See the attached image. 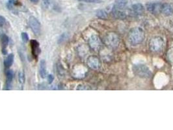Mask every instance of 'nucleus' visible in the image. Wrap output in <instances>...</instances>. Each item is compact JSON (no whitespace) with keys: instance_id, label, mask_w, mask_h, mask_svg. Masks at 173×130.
Returning a JSON list of instances; mask_svg holds the SVG:
<instances>
[{"instance_id":"1","label":"nucleus","mask_w":173,"mask_h":130,"mask_svg":"<svg viewBox=\"0 0 173 130\" xmlns=\"http://www.w3.org/2000/svg\"><path fill=\"white\" fill-rule=\"evenodd\" d=\"M145 33L143 29L135 27L131 29L128 33V40L132 45H138L144 41Z\"/></svg>"},{"instance_id":"2","label":"nucleus","mask_w":173,"mask_h":130,"mask_svg":"<svg viewBox=\"0 0 173 130\" xmlns=\"http://www.w3.org/2000/svg\"><path fill=\"white\" fill-rule=\"evenodd\" d=\"M133 72L137 76L141 78H148L152 75V72L149 68L143 64L133 65Z\"/></svg>"},{"instance_id":"3","label":"nucleus","mask_w":173,"mask_h":130,"mask_svg":"<svg viewBox=\"0 0 173 130\" xmlns=\"http://www.w3.org/2000/svg\"><path fill=\"white\" fill-rule=\"evenodd\" d=\"M149 48L150 51L154 53H158L161 51L163 48V39L160 36H154L149 41Z\"/></svg>"},{"instance_id":"4","label":"nucleus","mask_w":173,"mask_h":130,"mask_svg":"<svg viewBox=\"0 0 173 130\" xmlns=\"http://www.w3.org/2000/svg\"><path fill=\"white\" fill-rule=\"evenodd\" d=\"M104 42L110 48H116L119 46L120 38L116 33L110 32L105 36Z\"/></svg>"},{"instance_id":"5","label":"nucleus","mask_w":173,"mask_h":130,"mask_svg":"<svg viewBox=\"0 0 173 130\" xmlns=\"http://www.w3.org/2000/svg\"><path fill=\"white\" fill-rule=\"evenodd\" d=\"M89 44L91 48L94 50H98L102 46V41L100 37L96 35H93L90 37Z\"/></svg>"},{"instance_id":"6","label":"nucleus","mask_w":173,"mask_h":130,"mask_svg":"<svg viewBox=\"0 0 173 130\" xmlns=\"http://www.w3.org/2000/svg\"><path fill=\"white\" fill-rule=\"evenodd\" d=\"M29 23L30 27L31 28L33 32L34 33L35 35H39L40 33L41 27H40V22H38L37 18H35L33 16L30 17L29 19Z\"/></svg>"},{"instance_id":"7","label":"nucleus","mask_w":173,"mask_h":130,"mask_svg":"<svg viewBox=\"0 0 173 130\" xmlns=\"http://www.w3.org/2000/svg\"><path fill=\"white\" fill-rule=\"evenodd\" d=\"M87 65L92 69H98L100 66V60L96 56H90L87 59Z\"/></svg>"},{"instance_id":"8","label":"nucleus","mask_w":173,"mask_h":130,"mask_svg":"<svg viewBox=\"0 0 173 130\" xmlns=\"http://www.w3.org/2000/svg\"><path fill=\"white\" fill-rule=\"evenodd\" d=\"M161 12L166 16H169L173 14V4L170 3H165L162 4Z\"/></svg>"},{"instance_id":"9","label":"nucleus","mask_w":173,"mask_h":130,"mask_svg":"<svg viewBox=\"0 0 173 130\" xmlns=\"http://www.w3.org/2000/svg\"><path fill=\"white\" fill-rule=\"evenodd\" d=\"M161 6L162 4L161 3H150L146 5L147 9L154 14L161 12Z\"/></svg>"},{"instance_id":"10","label":"nucleus","mask_w":173,"mask_h":130,"mask_svg":"<svg viewBox=\"0 0 173 130\" xmlns=\"http://www.w3.org/2000/svg\"><path fill=\"white\" fill-rule=\"evenodd\" d=\"M31 47L32 49V53L35 58H37L38 54L40 53V49L39 48V43L37 40H31Z\"/></svg>"},{"instance_id":"11","label":"nucleus","mask_w":173,"mask_h":130,"mask_svg":"<svg viewBox=\"0 0 173 130\" xmlns=\"http://www.w3.org/2000/svg\"><path fill=\"white\" fill-rule=\"evenodd\" d=\"M76 70L75 68L74 70V76L77 78L83 77L86 74V69L84 68L83 67L82 68L81 66H76Z\"/></svg>"},{"instance_id":"12","label":"nucleus","mask_w":173,"mask_h":130,"mask_svg":"<svg viewBox=\"0 0 173 130\" xmlns=\"http://www.w3.org/2000/svg\"><path fill=\"white\" fill-rule=\"evenodd\" d=\"M132 9L133 12L137 15L143 14L144 12V6L141 3H135L133 5Z\"/></svg>"},{"instance_id":"13","label":"nucleus","mask_w":173,"mask_h":130,"mask_svg":"<svg viewBox=\"0 0 173 130\" xmlns=\"http://www.w3.org/2000/svg\"><path fill=\"white\" fill-rule=\"evenodd\" d=\"M113 14L116 18H118V19H124L126 16L124 12L122 11L121 9H117V8L115 7H113Z\"/></svg>"},{"instance_id":"14","label":"nucleus","mask_w":173,"mask_h":130,"mask_svg":"<svg viewBox=\"0 0 173 130\" xmlns=\"http://www.w3.org/2000/svg\"><path fill=\"white\" fill-rule=\"evenodd\" d=\"M5 74L7 77L6 86L7 87H10L14 77V72L11 70H7L5 72Z\"/></svg>"},{"instance_id":"15","label":"nucleus","mask_w":173,"mask_h":130,"mask_svg":"<svg viewBox=\"0 0 173 130\" xmlns=\"http://www.w3.org/2000/svg\"><path fill=\"white\" fill-rule=\"evenodd\" d=\"M14 56L13 53L9 54V55L7 57V58L4 61V65L5 66V68H9L10 66H11V65L14 62Z\"/></svg>"},{"instance_id":"16","label":"nucleus","mask_w":173,"mask_h":130,"mask_svg":"<svg viewBox=\"0 0 173 130\" xmlns=\"http://www.w3.org/2000/svg\"><path fill=\"white\" fill-rule=\"evenodd\" d=\"M40 75L41 77L45 78L46 76V64L44 60H42L40 63Z\"/></svg>"},{"instance_id":"17","label":"nucleus","mask_w":173,"mask_h":130,"mask_svg":"<svg viewBox=\"0 0 173 130\" xmlns=\"http://www.w3.org/2000/svg\"><path fill=\"white\" fill-rule=\"evenodd\" d=\"M127 0H115V7L119 9H122L127 4Z\"/></svg>"},{"instance_id":"18","label":"nucleus","mask_w":173,"mask_h":130,"mask_svg":"<svg viewBox=\"0 0 173 130\" xmlns=\"http://www.w3.org/2000/svg\"><path fill=\"white\" fill-rule=\"evenodd\" d=\"M96 16L99 18H102V19H106L108 17V14L106 11H105L104 10H98L96 12Z\"/></svg>"},{"instance_id":"19","label":"nucleus","mask_w":173,"mask_h":130,"mask_svg":"<svg viewBox=\"0 0 173 130\" xmlns=\"http://www.w3.org/2000/svg\"><path fill=\"white\" fill-rule=\"evenodd\" d=\"M9 42V38L8 36L5 35H3L1 36V43L2 45H3V49H5L6 47L8 46Z\"/></svg>"},{"instance_id":"20","label":"nucleus","mask_w":173,"mask_h":130,"mask_svg":"<svg viewBox=\"0 0 173 130\" xmlns=\"http://www.w3.org/2000/svg\"><path fill=\"white\" fill-rule=\"evenodd\" d=\"M18 79H19V82L21 84H23L25 82V75H24V72L20 71L18 74Z\"/></svg>"},{"instance_id":"21","label":"nucleus","mask_w":173,"mask_h":130,"mask_svg":"<svg viewBox=\"0 0 173 130\" xmlns=\"http://www.w3.org/2000/svg\"><path fill=\"white\" fill-rule=\"evenodd\" d=\"M91 88H90L89 86L85 85H79L78 87L77 88V90H91Z\"/></svg>"},{"instance_id":"22","label":"nucleus","mask_w":173,"mask_h":130,"mask_svg":"<svg viewBox=\"0 0 173 130\" xmlns=\"http://www.w3.org/2000/svg\"><path fill=\"white\" fill-rule=\"evenodd\" d=\"M77 1L90 3H100L102 2V0H77Z\"/></svg>"},{"instance_id":"23","label":"nucleus","mask_w":173,"mask_h":130,"mask_svg":"<svg viewBox=\"0 0 173 130\" xmlns=\"http://www.w3.org/2000/svg\"><path fill=\"white\" fill-rule=\"evenodd\" d=\"M22 40L24 41V42H27L29 40V36H28V35L26 33H22Z\"/></svg>"},{"instance_id":"24","label":"nucleus","mask_w":173,"mask_h":130,"mask_svg":"<svg viewBox=\"0 0 173 130\" xmlns=\"http://www.w3.org/2000/svg\"><path fill=\"white\" fill-rule=\"evenodd\" d=\"M50 0H42V5L43 7L46 8V9H48V7L50 6Z\"/></svg>"},{"instance_id":"25","label":"nucleus","mask_w":173,"mask_h":130,"mask_svg":"<svg viewBox=\"0 0 173 130\" xmlns=\"http://www.w3.org/2000/svg\"><path fill=\"white\" fill-rule=\"evenodd\" d=\"M5 23V18L2 16H0V26H3Z\"/></svg>"},{"instance_id":"26","label":"nucleus","mask_w":173,"mask_h":130,"mask_svg":"<svg viewBox=\"0 0 173 130\" xmlns=\"http://www.w3.org/2000/svg\"><path fill=\"white\" fill-rule=\"evenodd\" d=\"M54 79V77L53 75H49L48 76V83H50V84H51V83L53 82V81Z\"/></svg>"},{"instance_id":"27","label":"nucleus","mask_w":173,"mask_h":130,"mask_svg":"<svg viewBox=\"0 0 173 130\" xmlns=\"http://www.w3.org/2000/svg\"><path fill=\"white\" fill-rule=\"evenodd\" d=\"M30 1L33 3H37L39 1V0H30Z\"/></svg>"}]
</instances>
